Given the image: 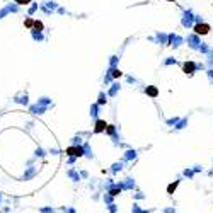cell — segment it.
Returning a JSON list of instances; mask_svg holds the SVG:
<instances>
[{"label":"cell","mask_w":213,"mask_h":213,"mask_svg":"<svg viewBox=\"0 0 213 213\" xmlns=\"http://www.w3.org/2000/svg\"><path fill=\"white\" fill-rule=\"evenodd\" d=\"M34 155H36V157H43V155H44V154H43V150H41V148H38V150H36V154H34Z\"/></svg>","instance_id":"2e32d148"},{"label":"cell","mask_w":213,"mask_h":213,"mask_svg":"<svg viewBox=\"0 0 213 213\" xmlns=\"http://www.w3.org/2000/svg\"><path fill=\"white\" fill-rule=\"evenodd\" d=\"M29 111H31V113H34V114H43V111H44V109H43L41 106H38V104H36V106H31V107H29Z\"/></svg>","instance_id":"ba28073f"},{"label":"cell","mask_w":213,"mask_h":213,"mask_svg":"<svg viewBox=\"0 0 213 213\" xmlns=\"http://www.w3.org/2000/svg\"><path fill=\"white\" fill-rule=\"evenodd\" d=\"M41 213H53V210L49 206H44V208H41Z\"/></svg>","instance_id":"9a60e30c"},{"label":"cell","mask_w":213,"mask_h":213,"mask_svg":"<svg viewBox=\"0 0 213 213\" xmlns=\"http://www.w3.org/2000/svg\"><path fill=\"white\" fill-rule=\"evenodd\" d=\"M14 102H16V104H22V106H28V104H29V101H28V94H26V92H24V94H22V92L17 94V96L14 97Z\"/></svg>","instance_id":"3957f363"},{"label":"cell","mask_w":213,"mask_h":213,"mask_svg":"<svg viewBox=\"0 0 213 213\" xmlns=\"http://www.w3.org/2000/svg\"><path fill=\"white\" fill-rule=\"evenodd\" d=\"M176 188H177V183H174V184H171V186H169V188H167V193L171 194V193H172V191H174V189H176Z\"/></svg>","instance_id":"5bb4252c"},{"label":"cell","mask_w":213,"mask_h":213,"mask_svg":"<svg viewBox=\"0 0 213 213\" xmlns=\"http://www.w3.org/2000/svg\"><path fill=\"white\" fill-rule=\"evenodd\" d=\"M119 75H121V72H118V70H114V72H113V77H119Z\"/></svg>","instance_id":"ac0fdd59"},{"label":"cell","mask_w":213,"mask_h":213,"mask_svg":"<svg viewBox=\"0 0 213 213\" xmlns=\"http://www.w3.org/2000/svg\"><path fill=\"white\" fill-rule=\"evenodd\" d=\"M19 12V5H16L14 2H10V4H5L2 9H0V20L5 19L9 14H17Z\"/></svg>","instance_id":"6da1fadb"},{"label":"cell","mask_w":213,"mask_h":213,"mask_svg":"<svg viewBox=\"0 0 213 213\" xmlns=\"http://www.w3.org/2000/svg\"><path fill=\"white\" fill-rule=\"evenodd\" d=\"M43 29H44V24H43L41 20L34 19V24H32V29H31V31H36V32H43Z\"/></svg>","instance_id":"8992f818"},{"label":"cell","mask_w":213,"mask_h":213,"mask_svg":"<svg viewBox=\"0 0 213 213\" xmlns=\"http://www.w3.org/2000/svg\"><path fill=\"white\" fill-rule=\"evenodd\" d=\"M194 31H196L198 34H206V32L210 31V26H208V24H198V26L194 28Z\"/></svg>","instance_id":"5b68a950"},{"label":"cell","mask_w":213,"mask_h":213,"mask_svg":"<svg viewBox=\"0 0 213 213\" xmlns=\"http://www.w3.org/2000/svg\"><path fill=\"white\" fill-rule=\"evenodd\" d=\"M193 68H194V65L191 63V61H189V63H184V72H186V73H188V72L191 73V70H193Z\"/></svg>","instance_id":"7c38bea8"},{"label":"cell","mask_w":213,"mask_h":213,"mask_svg":"<svg viewBox=\"0 0 213 213\" xmlns=\"http://www.w3.org/2000/svg\"><path fill=\"white\" fill-rule=\"evenodd\" d=\"M106 126H107V123H106V121L99 119V121L96 123V128H94V133H101V131H106Z\"/></svg>","instance_id":"277c9868"},{"label":"cell","mask_w":213,"mask_h":213,"mask_svg":"<svg viewBox=\"0 0 213 213\" xmlns=\"http://www.w3.org/2000/svg\"><path fill=\"white\" fill-rule=\"evenodd\" d=\"M2 201H4V196H2V194H0V205H2Z\"/></svg>","instance_id":"d6986e66"},{"label":"cell","mask_w":213,"mask_h":213,"mask_svg":"<svg viewBox=\"0 0 213 213\" xmlns=\"http://www.w3.org/2000/svg\"><path fill=\"white\" fill-rule=\"evenodd\" d=\"M34 174H36V169H34V167H29V169L24 172V176H22V181H28V179H31Z\"/></svg>","instance_id":"52a82bcc"},{"label":"cell","mask_w":213,"mask_h":213,"mask_svg":"<svg viewBox=\"0 0 213 213\" xmlns=\"http://www.w3.org/2000/svg\"><path fill=\"white\" fill-rule=\"evenodd\" d=\"M84 147H80V145H72V147H68L67 150H65V154L68 155V157H73V159H77V157H82L84 155Z\"/></svg>","instance_id":"7a4b0ae2"},{"label":"cell","mask_w":213,"mask_h":213,"mask_svg":"<svg viewBox=\"0 0 213 213\" xmlns=\"http://www.w3.org/2000/svg\"><path fill=\"white\" fill-rule=\"evenodd\" d=\"M32 24H34V19L32 17H28V19H24V28H28V29H32Z\"/></svg>","instance_id":"9c48e42d"},{"label":"cell","mask_w":213,"mask_h":213,"mask_svg":"<svg viewBox=\"0 0 213 213\" xmlns=\"http://www.w3.org/2000/svg\"><path fill=\"white\" fill-rule=\"evenodd\" d=\"M147 94H148V96H152V97H155L159 92H157V89H155V87H148V89H147Z\"/></svg>","instance_id":"8fae6325"},{"label":"cell","mask_w":213,"mask_h":213,"mask_svg":"<svg viewBox=\"0 0 213 213\" xmlns=\"http://www.w3.org/2000/svg\"><path fill=\"white\" fill-rule=\"evenodd\" d=\"M2 208H4V210H2L4 213H9L10 212V206H2Z\"/></svg>","instance_id":"e0dca14e"},{"label":"cell","mask_w":213,"mask_h":213,"mask_svg":"<svg viewBox=\"0 0 213 213\" xmlns=\"http://www.w3.org/2000/svg\"><path fill=\"white\" fill-rule=\"evenodd\" d=\"M31 36L34 41H43V32H36V31H31Z\"/></svg>","instance_id":"30bf717a"},{"label":"cell","mask_w":213,"mask_h":213,"mask_svg":"<svg viewBox=\"0 0 213 213\" xmlns=\"http://www.w3.org/2000/svg\"><path fill=\"white\" fill-rule=\"evenodd\" d=\"M36 9H38V4H32V5L29 7V10H28V14H29V16H32V14L36 12Z\"/></svg>","instance_id":"4fadbf2b"}]
</instances>
